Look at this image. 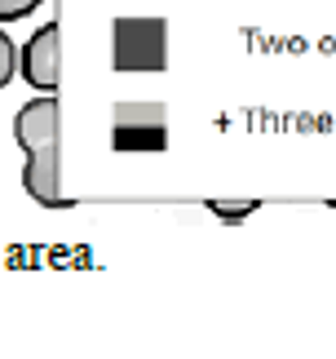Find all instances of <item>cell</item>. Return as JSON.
Masks as SVG:
<instances>
[{
    "label": "cell",
    "mask_w": 336,
    "mask_h": 359,
    "mask_svg": "<svg viewBox=\"0 0 336 359\" xmlns=\"http://www.w3.org/2000/svg\"><path fill=\"white\" fill-rule=\"evenodd\" d=\"M208 209H213V217H221V222H244L261 204L257 200H208Z\"/></svg>",
    "instance_id": "cell-5"
},
{
    "label": "cell",
    "mask_w": 336,
    "mask_h": 359,
    "mask_svg": "<svg viewBox=\"0 0 336 359\" xmlns=\"http://www.w3.org/2000/svg\"><path fill=\"white\" fill-rule=\"evenodd\" d=\"M111 147L115 151H164L168 147V116L160 102H120L111 116Z\"/></svg>",
    "instance_id": "cell-3"
},
{
    "label": "cell",
    "mask_w": 336,
    "mask_h": 359,
    "mask_svg": "<svg viewBox=\"0 0 336 359\" xmlns=\"http://www.w3.org/2000/svg\"><path fill=\"white\" fill-rule=\"evenodd\" d=\"M58 32H62L58 22H45L18 49V76L36 93H58V80H62V36Z\"/></svg>",
    "instance_id": "cell-4"
},
{
    "label": "cell",
    "mask_w": 336,
    "mask_h": 359,
    "mask_svg": "<svg viewBox=\"0 0 336 359\" xmlns=\"http://www.w3.org/2000/svg\"><path fill=\"white\" fill-rule=\"evenodd\" d=\"M13 76H18V45H13V36L0 22V89H9Z\"/></svg>",
    "instance_id": "cell-6"
},
{
    "label": "cell",
    "mask_w": 336,
    "mask_h": 359,
    "mask_svg": "<svg viewBox=\"0 0 336 359\" xmlns=\"http://www.w3.org/2000/svg\"><path fill=\"white\" fill-rule=\"evenodd\" d=\"M45 5V0H0V22H22Z\"/></svg>",
    "instance_id": "cell-7"
},
{
    "label": "cell",
    "mask_w": 336,
    "mask_h": 359,
    "mask_svg": "<svg viewBox=\"0 0 336 359\" xmlns=\"http://www.w3.org/2000/svg\"><path fill=\"white\" fill-rule=\"evenodd\" d=\"M13 142L22 147L27 169L22 187L40 209H71L62 191V111L58 93H36L27 107L13 116Z\"/></svg>",
    "instance_id": "cell-1"
},
{
    "label": "cell",
    "mask_w": 336,
    "mask_h": 359,
    "mask_svg": "<svg viewBox=\"0 0 336 359\" xmlns=\"http://www.w3.org/2000/svg\"><path fill=\"white\" fill-rule=\"evenodd\" d=\"M168 62V22L129 13L111 22V67L115 72H164Z\"/></svg>",
    "instance_id": "cell-2"
}]
</instances>
